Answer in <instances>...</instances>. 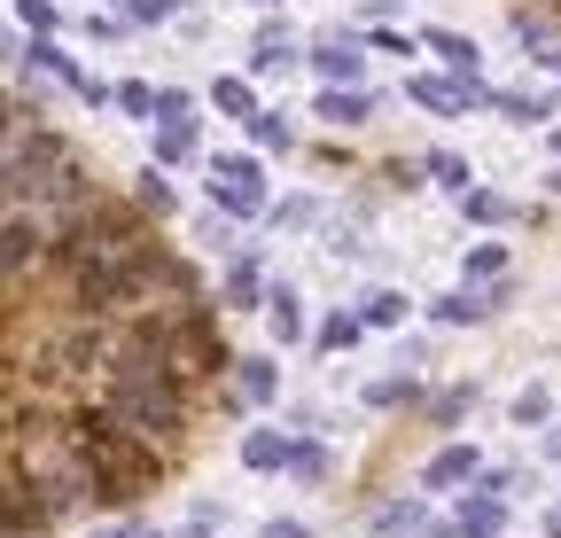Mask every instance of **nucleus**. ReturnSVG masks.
I'll return each instance as SVG.
<instances>
[{
	"label": "nucleus",
	"mask_w": 561,
	"mask_h": 538,
	"mask_svg": "<svg viewBox=\"0 0 561 538\" xmlns=\"http://www.w3.org/2000/svg\"><path fill=\"white\" fill-rule=\"evenodd\" d=\"M79 430V445H87V460H94V500H140V492H157V477H164V445H149V437H133L110 407H94V414H79L70 422Z\"/></svg>",
	"instance_id": "nucleus-1"
},
{
	"label": "nucleus",
	"mask_w": 561,
	"mask_h": 538,
	"mask_svg": "<svg viewBox=\"0 0 561 538\" xmlns=\"http://www.w3.org/2000/svg\"><path fill=\"white\" fill-rule=\"evenodd\" d=\"M16 468L39 484V500L55 507V523H62L70 507H87V500H94V460H87L79 430H62V422H24V437H16Z\"/></svg>",
	"instance_id": "nucleus-2"
},
{
	"label": "nucleus",
	"mask_w": 561,
	"mask_h": 538,
	"mask_svg": "<svg viewBox=\"0 0 561 538\" xmlns=\"http://www.w3.org/2000/svg\"><path fill=\"white\" fill-rule=\"evenodd\" d=\"M102 407L149 445H180L187 430V398H180V375H133V367H110V390Z\"/></svg>",
	"instance_id": "nucleus-3"
},
{
	"label": "nucleus",
	"mask_w": 561,
	"mask_h": 538,
	"mask_svg": "<svg viewBox=\"0 0 561 538\" xmlns=\"http://www.w3.org/2000/svg\"><path fill=\"white\" fill-rule=\"evenodd\" d=\"M55 234L62 227L47 211H32V204L24 211H0V282H32L39 265L55 257Z\"/></svg>",
	"instance_id": "nucleus-4"
},
{
	"label": "nucleus",
	"mask_w": 561,
	"mask_h": 538,
	"mask_svg": "<svg viewBox=\"0 0 561 538\" xmlns=\"http://www.w3.org/2000/svg\"><path fill=\"white\" fill-rule=\"evenodd\" d=\"M39 523H55V507L39 500V484L9 460V468H0V530H39Z\"/></svg>",
	"instance_id": "nucleus-5"
},
{
	"label": "nucleus",
	"mask_w": 561,
	"mask_h": 538,
	"mask_svg": "<svg viewBox=\"0 0 561 538\" xmlns=\"http://www.w3.org/2000/svg\"><path fill=\"white\" fill-rule=\"evenodd\" d=\"M219 204L227 211H257L265 204V172L250 157H219Z\"/></svg>",
	"instance_id": "nucleus-6"
},
{
	"label": "nucleus",
	"mask_w": 561,
	"mask_h": 538,
	"mask_svg": "<svg viewBox=\"0 0 561 538\" xmlns=\"http://www.w3.org/2000/svg\"><path fill=\"white\" fill-rule=\"evenodd\" d=\"M24 133H39V110H32V102H9V94H0V164H9V149L24 141Z\"/></svg>",
	"instance_id": "nucleus-7"
},
{
	"label": "nucleus",
	"mask_w": 561,
	"mask_h": 538,
	"mask_svg": "<svg viewBox=\"0 0 561 538\" xmlns=\"http://www.w3.org/2000/svg\"><path fill=\"white\" fill-rule=\"evenodd\" d=\"M468 477H476V453H468V445H453V453L430 460V492H453V484H468Z\"/></svg>",
	"instance_id": "nucleus-8"
},
{
	"label": "nucleus",
	"mask_w": 561,
	"mask_h": 538,
	"mask_svg": "<svg viewBox=\"0 0 561 538\" xmlns=\"http://www.w3.org/2000/svg\"><path fill=\"white\" fill-rule=\"evenodd\" d=\"M234 367H242V375H234V390L250 398V407H265V398L280 390V375H273V359H234Z\"/></svg>",
	"instance_id": "nucleus-9"
},
{
	"label": "nucleus",
	"mask_w": 561,
	"mask_h": 538,
	"mask_svg": "<svg viewBox=\"0 0 561 538\" xmlns=\"http://www.w3.org/2000/svg\"><path fill=\"white\" fill-rule=\"evenodd\" d=\"M157 157H164V164L195 157V125H187V110H172V117H164V133H157Z\"/></svg>",
	"instance_id": "nucleus-10"
},
{
	"label": "nucleus",
	"mask_w": 561,
	"mask_h": 538,
	"mask_svg": "<svg viewBox=\"0 0 561 538\" xmlns=\"http://www.w3.org/2000/svg\"><path fill=\"white\" fill-rule=\"evenodd\" d=\"M483 87H445V79H413V102L421 110H460V102H476Z\"/></svg>",
	"instance_id": "nucleus-11"
},
{
	"label": "nucleus",
	"mask_w": 561,
	"mask_h": 538,
	"mask_svg": "<svg viewBox=\"0 0 561 538\" xmlns=\"http://www.w3.org/2000/svg\"><path fill=\"white\" fill-rule=\"evenodd\" d=\"M367 110H375L367 94H343V87L320 94V117H328V125H367Z\"/></svg>",
	"instance_id": "nucleus-12"
},
{
	"label": "nucleus",
	"mask_w": 561,
	"mask_h": 538,
	"mask_svg": "<svg viewBox=\"0 0 561 538\" xmlns=\"http://www.w3.org/2000/svg\"><path fill=\"white\" fill-rule=\"evenodd\" d=\"M430 55H445L460 79H476V39H460V32H430Z\"/></svg>",
	"instance_id": "nucleus-13"
},
{
	"label": "nucleus",
	"mask_w": 561,
	"mask_h": 538,
	"mask_svg": "<svg viewBox=\"0 0 561 538\" xmlns=\"http://www.w3.org/2000/svg\"><path fill=\"white\" fill-rule=\"evenodd\" d=\"M242 460H250V468H280V460H289V445H280L273 430H257V437L242 445Z\"/></svg>",
	"instance_id": "nucleus-14"
},
{
	"label": "nucleus",
	"mask_w": 561,
	"mask_h": 538,
	"mask_svg": "<svg viewBox=\"0 0 561 538\" xmlns=\"http://www.w3.org/2000/svg\"><path fill=\"white\" fill-rule=\"evenodd\" d=\"M320 79H328V87H351V79H359V55H351V47H328V55H320Z\"/></svg>",
	"instance_id": "nucleus-15"
},
{
	"label": "nucleus",
	"mask_w": 561,
	"mask_h": 538,
	"mask_svg": "<svg viewBox=\"0 0 561 538\" xmlns=\"http://www.w3.org/2000/svg\"><path fill=\"white\" fill-rule=\"evenodd\" d=\"M305 328V305H297V289H273V335H297Z\"/></svg>",
	"instance_id": "nucleus-16"
},
{
	"label": "nucleus",
	"mask_w": 561,
	"mask_h": 538,
	"mask_svg": "<svg viewBox=\"0 0 561 538\" xmlns=\"http://www.w3.org/2000/svg\"><path fill=\"white\" fill-rule=\"evenodd\" d=\"M210 102H219V110H234V117H250V110H257L242 79H219V87H210Z\"/></svg>",
	"instance_id": "nucleus-17"
},
{
	"label": "nucleus",
	"mask_w": 561,
	"mask_h": 538,
	"mask_svg": "<svg viewBox=\"0 0 561 538\" xmlns=\"http://www.w3.org/2000/svg\"><path fill=\"white\" fill-rule=\"evenodd\" d=\"M367 320H375V328H398V320H405V297H398V289L367 297Z\"/></svg>",
	"instance_id": "nucleus-18"
},
{
	"label": "nucleus",
	"mask_w": 561,
	"mask_h": 538,
	"mask_svg": "<svg viewBox=\"0 0 561 538\" xmlns=\"http://www.w3.org/2000/svg\"><path fill=\"white\" fill-rule=\"evenodd\" d=\"M227 297H234V305H257V265H250V257L227 274Z\"/></svg>",
	"instance_id": "nucleus-19"
},
{
	"label": "nucleus",
	"mask_w": 561,
	"mask_h": 538,
	"mask_svg": "<svg viewBox=\"0 0 561 538\" xmlns=\"http://www.w3.org/2000/svg\"><path fill=\"white\" fill-rule=\"evenodd\" d=\"M430 180H437V187H468V164H460V157H445V149H437V157H430Z\"/></svg>",
	"instance_id": "nucleus-20"
},
{
	"label": "nucleus",
	"mask_w": 561,
	"mask_h": 538,
	"mask_svg": "<svg viewBox=\"0 0 561 538\" xmlns=\"http://www.w3.org/2000/svg\"><path fill=\"white\" fill-rule=\"evenodd\" d=\"M460 523H468V530H500V500H468Z\"/></svg>",
	"instance_id": "nucleus-21"
},
{
	"label": "nucleus",
	"mask_w": 561,
	"mask_h": 538,
	"mask_svg": "<svg viewBox=\"0 0 561 538\" xmlns=\"http://www.w3.org/2000/svg\"><path fill=\"white\" fill-rule=\"evenodd\" d=\"M483 312H491V305H476V297H445V305H437V320H483Z\"/></svg>",
	"instance_id": "nucleus-22"
},
{
	"label": "nucleus",
	"mask_w": 561,
	"mask_h": 538,
	"mask_svg": "<svg viewBox=\"0 0 561 538\" xmlns=\"http://www.w3.org/2000/svg\"><path fill=\"white\" fill-rule=\"evenodd\" d=\"M16 16H24L32 32H55V9H47V0H16Z\"/></svg>",
	"instance_id": "nucleus-23"
},
{
	"label": "nucleus",
	"mask_w": 561,
	"mask_h": 538,
	"mask_svg": "<svg viewBox=\"0 0 561 538\" xmlns=\"http://www.w3.org/2000/svg\"><path fill=\"white\" fill-rule=\"evenodd\" d=\"M430 414H437V422H460V414H468V390H445V398H437Z\"/></svg>",
	"instance_id": "nucleus-24"
},
{
	"label": "nucleus",
	"mask_w": 561,
	"mask_h": 538,
	"mask_svg": "<svg viewBox=\"0 0 561 538\" xmlns=\"http://www.w3.org/2000/svg\"><path fill=\"white\" fill-rule=\"evenodd\" d=\"M515 422H546V390H523L515 398Z\"/></svg>",
	"instance_id": "nucleus-25"
},
{
	"label": "nucleus",
	"mask_w": 561,
	"mask_h": 538,
	"mask_svg": "<svg viewBox=\"0 0 561 538\" xmlns=\"http://www.w3.org/2000/svg\"><path fill=\"white\" fill-rule=\"evenodd\" d=\"M117 110H133V117H140V110H157V94H149V87H117Z\"/></svg>",
	"instance_id": "nucleus-26"
},
{
	"label": "nucleus",
	"mask_w": 561,
	"mask_h": 538,
	"mask_svg": "<svg viewBox=\"0 0 561 538\" xmlns=\"http://www.w3.org/2000/svg\"><path fill=\"white\" fill-rule=\"evenodd\" d=\"M133 16H140V24H164V16H172V0H133Z\"/></svg>",
	"instance_id": "nucleus-27"
},
{
	"label": "nucleus",
	"mask_w": 561,
	"mask_h": 538,
	"mask_svg": "<svg viewBox=\"0 0 561 538\" xmlns=\"http://www.w3.org/2000/svg\"><path fill=\"white\" fill-rule=\"evenodd\" d=\"M265 538H305V523H265Z\"/></svg>",
	"instance_id": "nucleus-28"
},
{
	"label": "nucleus",
	"mask_w": 561,
	"mask_h": 538,
	"mask_svg": "<svg viewBox=\"0 0 561 538\" xmlns=\"http://www.w3.org/2000/svg\"><path fill=\"white\" fill-rule=\"evenodd\" d=\"M94 538H133V530H125V523H110V530H94Z\"/></svg>",
	"instance_id": "nucleus-29"
},
{
	"label": "nucleus",
	"mask_w": 561,
	"mask_h": 538,
	"mask_svg": "<svg viewBox=\"0 0 561 538\" xmlns=\"http://www.w3.org/2000/svg\"><path fill=\"white\" fill-rule=\"evenodd\" d=\"M546 530H561V507H553V515H546Z\"/></svg>",
	"instance_id": "nucleus-30"
}]
</instances>
